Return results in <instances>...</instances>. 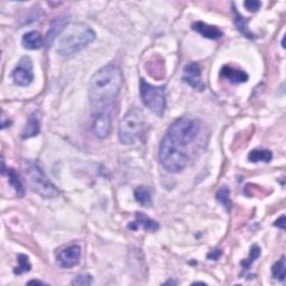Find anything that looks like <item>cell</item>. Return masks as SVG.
Masks as SVG:
<instances>
[{
  "label": "cell",
  "instance_id": "cell-1",
  "mask_svg": "<svg viewBox=\"0 0 286 286\" xmlns=\"http://www.w3.org/2000/svg\"><path fill=\"white\" fill-rule=\"evenodd\" d=\"M123 85V74L119 67L106 65L92 76L88 95L94 113H109Z\"/></svg>",
  "mask_w": 286,
  "mask_h": 286
},
{
  "label": "cell",
  "instance_id": "cell-2",
  "mask_svg": "<svg viewBox=\"0 0 286 286\" xmlns=\"http://www.w3.org/2000/svg\"><path fill=\"white\" fill-rule=\"evenodd\" d=\"M97 38V34L91 27L83 22L67 25L61 33L57 44V53L60 56L74 55L87 47Z\"/></svg>",
  "mask_w": 286,
  "mask_h": 286
},
{
  "label": "cell",
  "instance_id": "cell-3",
  "mask_svg": "<svg viewBox=\"0 0 286 286\" xmlns=\"http://www.w3.org/2000/svg\"><path fill=\"white\" fill-rule=\"evenodd\" d=\"M199 132L200 124L197 120L189 116H181L171 123L165 137L179 148L188 151V145L197 139Z\"/></svg>",
  "mask_w": 286,
  "mask_h": 286
},
{
  "label": "cell",
  "instance_id": "cell-4",
  "mask_svg": "<svg viewBox=\"0 0 286 286\" xmlns=\"http://www.w3.org/2000/svg\"><path fill=\"white\" fill-rule=\"evenodd\" d=\"M159 160L167 171L178 173L188 166L190 160L187 150L179 148L168 138H164L159 148Z\"/></svg>",
  "mask_w": 286,
  "mask_h": 286
},
{
  "label": "cell",
  "instance_id": "cell-5",
  "mask_svg": "<svg viewBox=\"0 0 286 286\" xmlns=\"http://www.w3.org/2000/svg\"><path fill=\"white\" fill-rule=\"evenodd\" d=\"M144 119L141 112L132 109L123 116L119 126V138L123 144H134L142 137Z\"/></svg>",
  "mask_w": 286,
  "mask_h": 286
},
{
  "label": "cell",
  "instance_id": "cell-6",
  "mask_svg": "<svg viewBox=\"0 0 286 286\" xmlns=\"http://www.w3.org/2000/svg\"><path fill=\"white\" fill-rule=\"evenodd\" d=\"M25 172L33 192L41 195L44 198H54L59 194L58 189L49 181L41 167L35 162H28Z\"/></svg>",
  "mask_w": 286,
  "mask_h": 286
},
{
  "label": "cell",
  "instance_id": "cell-7",
  "mask_svg": "<svg viewBox=\"0 0 286 286\" xmlns=\"http://www.w3.org/2000/svg\"><path fill=\"white\" fill-rule=\"evenodd\" d=\"M166 86L151 85L147 81H140V95L142 103L158 116H162L166 111Z\"/></svg>",
  "mask_w": 286,
  "mask_h": 286
},
{
  "label": "cell",
  "instance_id": "cell-8",
  "mask_svg": "<svg viewBox=\"0 0 286 286\" xmlns=\"http://www.w3.org/2000/svg\"><path fill=\"white\" fill-rule=\"evenodd\" d=\"M13 78L15 83L20 86H28L33 82V63L29 57L24 56V57L20 58L18 65L13 71Z\"/></svg>",
  "mask_w": 286,
  "mask_h": 286
},
{
  "label": "cell",
  "instance_id": "cell-9",
  "mask_svg": "<svg viewBox=\"0 0 286 286\" xmlns=\"http://www.w3.org/2000/svg\"><path fill=\"white\" fill-rule=\"evenodd\" d=\"M82 249L78 245H73L63 249L57 255V264L63 268H72L80 263Z\"/></svg>",
  "mask_w": 286,
  "mask_h": 286
},
{
  "label": "cell",
  "instance_id": "cell-10",
  "mask_svg": "<svg viewBox=\"0 0 286 286\" xmlns=\"http://www.w3.org/2000/svg\"><path fill=\"white\" fill-rule=\"evenodd\" d=\"M182 80L196 89H199V91L205 89L206 85L203 80H201V69L198 63L192 61V63L184 66Z\"/></svg>",
  "mask_w": 286,
  "mask_h": 286
},
{
  "label": "cell",
  "instance_id": "cell-11",
  "mask_svg": "<svg viewBox=\"0 0 286 286\" xmlns=\"http://www.w3.org/2000/svg\"><path fill=\"white\" fill-rule=\"evenodd\" d=\"M94 133L101 139H105L110 136L112 130V122L110 113H94L93 123Z\"/></svg>",
  "mask_w": 286,
  "mask_h": 286
},
{
  "label": "cell",
  "instance_id": "cell-12",
  "mask_svg": "<svg viewBox=\"0 0 286 286\" xmlns=\"http://www.w3.org/2000/svg\"><path fill=\"white\" fill-rule=\"evenodd\" d=\"M193 29L195 31L199 33L201 36H204L205 38H209V39H219L224 36L223 31L219 29V28L212 25H208L206 22L203 21H196L192 26Z\"/></svg>",
  "mask_w": 286,
  "mask_h": 286
},
{
  "label": "cell",
  "instance_id": "cell-13",
  "mask_svg": "<svg viewBox=\"0 0 286 286\" xmlns=\"http://www.w3.org/2000/svg\"><path fill=\"white\" fill-rule=\"evenodd\" d=\"M220 75L228 80L231 83L234 84H240V83H246L248 81V74L242 70H237L235 67H232L229 65H225L221 69Z\"/></svg>",
  "mask_w": 286,
  "mask_h": 286
},
{
  "label": "cell",
  "instance_id": "cell-14",
  "mask_svg": "<svg viewBox=\"0 0 286 286\" xmlns=\"http://www.w3.org/2000/svg\"><path fill=\"white\" fill-rule=\"evenodd\" d=\"M139 227H142L147 231H158L159 229V224L156 223L155 220L151 219L145 214H142V212H138L137 214V219L129 224V228L132 229V231H137Z\"/></svg>",
  "mask_w": 286,
  "mask_h": 286
},
{
  "label": "cell",
  "instance_id": "cell-15",
  "mask_svg": "<svg viewBox=\"0 0 286 286\" xmlns=\"http://www.w3.org/2000/svg\"><path fill=\"white\" fill-rule=\"evenodd\" d=\"M66 26H67L66 18H56L55 20L52 21L47 35H46V37H45V44H46L47 47L52 46V44L54 43L56 36H58L59 34L63 33Z\"/></svg>",
  "mask_w": 286,
  "mask_h": 286
},
{
  "label": "cell",
  "instance_id": "cell-16",
  "mask_svg": "<svg viewBox=\"0 0 286 286\" xmlns=\"http://www.w3.org/2000/svg\"><path fill=\"white\" fill-rule=\"evenodd\" d=\"M44 44L43 41V37L41 34L36 30H31L29 33H27L22 37V46L27 49H31V50H35V49H39Z\"/></svg>",
  "mask_w": 286,
  "mask_h": 286
},
{
  "label": "cell",
  "instance_id": "cell-17",
  "mask_svg": "<svg viewBox=\"0 0 286 286\" xmlns=\"http://www.w3.org/2000/svg\"><path fill=\"white\" fill-rule=\"evenodd\" d=\"M41 131V123H39V116L36 113H33L29 119L27 121V124L22 131V138L24 139H29L33 137H36L37 134Z\"/></svg>",
  "mask_w": 286,
  "mask_h": 286
},
{
  "label": "cell",
  "instance_id": "cell-18",
  "mask_svg": "<svg viewBox=\"0 0 286 286\" xmlns=\"http://www.w3.org/2000/svg\"><path fill=\"white\" fill-rule=\"evenodd\" d=\"M233 11H234V14H235V19H234V20H235V25H236L238 31H239L240 34H243V35H244L246 38L254 39V38H255V35L248 29L247 21H246L245 17H243L242 15H240V14L238 13L237 9L235 8V6H234V8H233Z\"/></svg>",
  "mask_w": 286,
  "mask_h": 286
},
{
  "label": "cell",
  "instance_id": "cell-19",
  "mask_svg": "<svg viewBox=\"0 0 286 286\" xmlns=\"http://www.w3.org/2000/svg\"><path fill=\"white\" fill-rule=\"evenodd\" d=\"M5 173H7L10 186L15 189V192L17 195H18V197H22V196H24V187H22V183L20 181L18 173H17L13 168H8L7 170H5L4 175Z\"/></svg>",
  "mask_w": 286,
  "mask_h": 286
},
{
  "label": "cell",
  "instance_id": "cell-20",
  "mask_svg": "<svg viewBox=\"0 0 286 286\" xmlns=\"http://www.w3.org/2000/svg\"><path fill=\"white\" fill-rule=\"evenodd\" d=\"M273 159V153L270 150L254 149L248 154V160L253 164L256 162H270Z\"/></svg>",
  "mask_w": 286,
  "mask_h": 286
},
{
  "label": "cell",
  "instance_id": "cell-21",
  "mask_svg": "<svg viewBox=\"0 0 286 286\" xmlns=\"http://www.w3.org/2000/svg\"><path fill=\"white\" fill-rule=\"evenodd\" d=\"M134 197L140 205L144 207H150L152 205V196H151V192L147 187H138L134 190Z\"/></svg>",
  "mask_w": 286,
  "mask_h": 286
},
{
  "label": "cell",
  "instance_id": "cell-22",
  "mask_svg": "<svg viewBox=\"0 0 286 286\" xmlns=\"http://www.w3.org/2000/svg\"><path fill=\"white\" fill-rule=\"evenodd\" d=\"M260 256H261V248L256 244H254L253 246H251V248H250L248 259H245V260H243L242 262H240V265L243 266L244 272L248 271L249 268H250V266H251V264H253V263L257 259H259Z\"/></svg>",
  "mask_w": 286,
  "mask_h": 286
},
{
  "label": "cell",
  "instance_id": "cell-23",
  "mask_svg": "<svg viewBox=\"0 0 286 286\" xmlns=\"http://www.w3.org/2000/svg\"><path fill=\"white\" fill-rule=\"evenodd\" d=\"M17 262H18V266H17L14 271L17 275H20V274H24L31 270V264L29 262V259H28V256L24 254H19L17 256Z\"/></svg>",
  "mask_w": 286,
  "mask_h": 286
},
{
  "label": "cell",
  "instance_id": "cell-24",
  "mask_svg": "<svg viewBox=\"0 0 286 286\" xmlns=\"http://www.w3.org/2000/svg\"><path fill=\"white\" fill-rule=\"evenodd\" d=\"M216 198L218 201H219V203H221L224 206H225L228 210H231L233 203H232L231 197H229V189L227 186H224L218 190Z\"/></svg>",
  "mask_w": 286,
  "mask_h": 286
},
{
  "label": "cell",
  "instance_id": "cell-25",
  "mask_svg": "<svg viewBox=\"0 0 286 286\" xmlns=\"http://www.w3.org/2000/svg\"><path fill=\"white\" fill-rule=\"evenodd\" d=\"M273 276L283 282L285 279V257L282 256L281 260H278L272 267Z\"/></svg>",
  "mask_w": 286,
  "mask_h": 286
},
{
  "label": "cell",
  "instance_id": "cell-26",
  "mask_svg": "<svg viewBox=\"0 0 286 286\" xmlns=\"http://www.w3.org/2000/svg\"><path fill=\"white\" fill-rule=\"evenodd\" d=\"M93 283V278L89 274H82V275H77L72 281L73 285H89Z\"/></svg>",
  "mask_w": 286,
  "mask_h": 286
},
{
  "label": "cell",
  "instance_id": "cell-27",
  "mask_svg": "<svg viewBox=\"0 0 286 286\" xmlns=\"http://www.w3.org/2000/svg\"><path fill=\"white\" fill-rule=\"evenodd\" d=\"M244 6L246 7V9L255 13V11H257L262 7V3L259 2V0H248V2H245Z\"/></svg>",
  "mask_w": 286,
  "mask_h": 286
},
{
  "label": "cell",
  "instance_id": "cell-28",
  "mask_svg": "<svg viewBox=\"0 0 286 286\" xmlns=\"http://www.w3.org/2000/svg\"><path fill=\"white\" fill-rule=\"evenodd\" d=\"M274 226L281 228V229H285V216L284 215L281 216L279 219H277L275 223H274Z\"/></svg>",
  "mask_w": 286,
  "mask_h": 286
},
{
  "label": "cell",
  "instance_id": "cell-29",
  "mask_svg": "<svg viewBox=\"0 0 286 286\" xmlns=\"http://www.w3.org/2000/svg\"><path fill=\"white\" fill-rule=\"evenodd\" d=\"M221 255V251L219 249H216L214 251H211V253L208 255V259L209 260H212V261H215V260H218L220 257Z\"/></svg>",
  "mask_w": 286,
  "mask_h": 286
},
{
  "label": "cell",
  "instance_id": "cell-30",
  "mask_svg": "<svg viewBox=\"0 0 286 286\" xmlns=\"http://www.w3.org/2000/svg\"><path fill=\"white\" fill-rule=\"evenodd\" d=\"M28 284H39V285H45V283L44 282H39V281H35V279H34V281H29L28 282Z\"/></svg>",
  "mask_w": 286,
  "mask_h": 286
},
{
  "label": "cell",
  "instance_id": "cell-31",
  "mask_svg": "<svg viewBox=\"0 0 286 286\" xmlns=\"http://www.w3.org/2000/svg\"><path fill=\"white\" fill-rule=\"evenodd\" d=\"M165 284H178V282H173V281H168Z\"/></svg>",
  "mask_w": 286,
  "mask_h": 286
}]
</instances>
